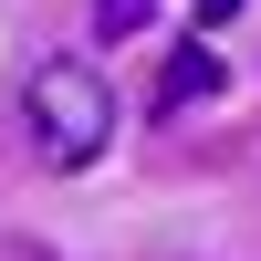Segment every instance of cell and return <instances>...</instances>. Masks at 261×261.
Wrapping results in <instances>:
<instances>
[{
    "instance_id": "1",
    "label": "cell",
    "mask_w": 261,
    "mask_h": 261,
    "mask_svg": "<svg viewBox=\"0 0 261 261\" xmlns=\"http://www.w3.org/2000/svg\"><path fill=\"white\" fill-rule=\"evenodd\" d=\"M21 125H32V157L73 178V167H94L105 136H115V94H105L94 63L53 53V63H32V84H21Z\"/></svg>"
},
{
    "instance_id": "2",
    "label": "cell",
    "mask_w": 261,
    "mask_h": 261,
    "mask_svg": "<svg viewBox=\"0 0 261 261\" xmlns=\"http://www.w3.org/2000/svg\"><path fill=\"white\" fill-rule=\"evenodd\" d=\"M230 84V63L209 53V42H178V53H167V73H157V115H188V105H209Z\"/></svg>"
},
{
    "instance_id": "3",
    "label": "cell",
    "mask_w": 261,
    "mask_h": 261,
    "mask_svg": "<svg viewBox=\"0 0 261 261\" xmlns=\"http://www.w3.org/2000/svg\"><path fill=\"white\" fill-rule=\"evenodd\" d=\"M146 11L157 0H94V32H146Z\"/></svg>"
}]
</instances>
